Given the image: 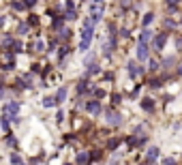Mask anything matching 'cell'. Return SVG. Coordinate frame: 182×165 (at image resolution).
<instances>
[{
  "instance_id": "1",
  "label": "cell",
  "mask_w": 182,
  "mask_h": 165,
  "mask_svg": "<svg viewBox=\"0 0 182 165\" xmlns=\"http://www.w3.org/2000/svg\"><path fill=\"white\" fill-rule=\"evenodd\" d=\"M92 35H94V22H92V17H90V19L84 22V30H82V43H79V49H82V52H88L90 41H92Z\"/></svg>"
},
{
  "instance_id": "2",
  "label": "cell",
  "mask_w": 182,
  "mask_h": 165,
  "mask_svg": "<svg viewBox=\"0 0 182 165\" xmlns=\"http://www.w3.org/2000/svg\"><path fill=\"white\" fill-rule=\"evenodd\" d=\"M105 118L109 120V124H122V114L114 112V109H107L105 112Z\"/></svg>"
},
{
  "instance_id": "3",
  "label": "cell",
  "mask_w": 182,
  "mask_h": 165,
  "mask_svg": "<svg viewBox=\"0 0 182 165\" xmlns=\"http://www.w3.org/2000/svg\"><path fill=\"white\" fill-rule=\"evenodd\" d=\"M142 73H144V69H142L135 60H131V62H129V75H131V77H139Z\"/></svg>"
},
{
  "instance_id": "4",
  "label": "cell",
  "mask_w": 182,
  "mask_h": 165,
  "mask_svg": "<svg viewBox=\"0 0 182 165\" xmlns=\"http://www.w3.org/2000/svg\"><path fill=\"white\" fill-rule=\"evenodd\" d=\"M86 112L92 114V116L101 114V103H99V101H90V103H86Z\"/></svg>"
},
{
  "instance_id": "5",
  "label": "cell",
  "mask_w": 182,
  "mask_h": 165,
  "mask_svg": "<svg viewBox=\"0 0 182 165\" xmlns=\"http://www.w3.org/2000/svg\"><path fill=\"white\" fill-rule=\"evenodd\" d=\"M103 11H105V7H103V4H97V2H94V7H92V22H94V24H97L99 19L103 17Z\"/></svg>"
},
{
  "instance_id": "6",
  "label": "cell",
  "mask_w": 182,
  "mask_h": 165,
  "mask_svg": "<svg viewBox=\"0 0 182 165\" xmlns=\"http://www.w3.org/2000/svg\"><path fill=\"white\" fill-rule=\"evenodd\" d=\"M17 112H19V103H17V101L4 105V114H13V118H15V116H17Z\"/></svg>"
},
{
  "instance_id": "7",
  "label": "cell",
  "mask_w": 182,
  "mask_h": 165,
  "mask_svg": "<svg viewBox=\"0 0 182 165\" xmlns=\"http://www.w3.org/2000/svg\"><path fill=\"white\" fill-rule=\"evenodd\" d=\"M165 43H167V35H165V32H161V35L154 36V47H157V49H163Z\"/></svg>"
},
{
  "instance_id": "8",
  "label": "cell",
  "mask_w": 182,
  "mask_h": 165,
  "mask_svg": "<svg viewBox=\"0 0 182 165\" xmlns=\"http://www.w3.org/2000/svg\"><path fill=\"white\" fill-rule=\"evenodd\" d=\"M148 58V43H139L137 45V60H146Z\"/></svg>"
},
{
  "instance_id": "9",
  "label": "cell",
  "mask_w": 182,
  "mask_h": 165,
  "mask_svg": "<svg viewBox=\"0 0 182 165\" xmlns=\"http://www.w3.org/2000/svg\"><path fill=\"white\" fill-rule=\"evenodd\" d=\"M157 159H158V148L152 146V148L148 150V163H152V161H157Z\"/></svg>"
},
{
  "instance_id": "10",
  "label": "cell",
  "mask_w": 182,
  "mask_h": 165,
  "mask_svg": "<svg viewBox=\"0 0 182 165\" xmlns=\"http://www.w3.org/2000/svg\"><path fill=\"white\" fill-rule=\"evenodd\" d=\"M142 107H144L146 112H154V101L152 99H144L142 101Z\"/></svg>"
},
{
  "instance_id": "11",
  "label": "cell",
  "mask_w": 182,
  "mask_h": 165,
  "mask_svg": "<svg viewBox=\"0 0 182 165\" xmlns=\"http://www.w3.org/2000/svg\"><path fill=\"white\" fill-rule=\"evenodd\" d=\"M90 159H92V157H90L88 152H79V154H77V163H79V165H86Z\"/></svg>"
},
{
  "instance_id": "12",
  "label": "cell",
  "mask_w": 182,
  "mask_h": 165,
  "mask_svg": "<svg viewBox=\"0 0 182 165\" xmlns=\"http://www.w3.org/2000/svg\"><path fill=\"white\" fill-rule=\"evenodd\" d=\"M64 99H67V88L62 86L60 90L56 92V101H58V103H64Z\"/></svg>"
},
{
  "instance_id": "13",
  "label": "cell",
  "mask_w": 182,
  "mask_h": 165,
  "mask_svg": "<svg viewBox=\"0 0 182 165\" xmlns=\"http://www.w3.org/2000/svg\"><path fill=\"white\" fill-rule=\"evenodd\" d=\"M150 39H152V32H150V30H144V32L139 35V43H148Z\"/></svg>"
},
{
  "instance_id": "14",
  "label": "cell",
  "mask_w": 182,
  "mask_h": 165,
  "mask_svg": "<svg viewBox=\"0 0 182 165\" xmlns=\"http://www.w3.org/2000/svg\"><path fill=\"white\" fill-rule=\"evenodd\" d=\"M43 105H45V107L58 105V101H56V96H45V99H43Z\"/></svg>"
},
{
  "instance_id": "15",
  "label": "cell",
  "mask_w": 182,
  "mask_h": 165,
  "mask_svg": "<svg viewBox=\"0 0 182 165\" xmlns=\"http://www.w3.org/2000/svg\"><path fill=\"white\" fill-rule=\"evenodd\" d=\"M152 19H154V13H146V15H144V19H142V24H144L146 28H148V26L152 24Z\"/></svg>"
},
{
  "instance_id": "16",
  "label": "cell",
  "mask_w": 182,
  "mask_h": 165,
  "mask_svg": "<svg viewBox=\"0 0 182 165\" xmlns=\"http://www.w3.org/2000/svg\"><path fill=\"white\" fill-rule=\"evenodd\" d=\"M99 71H101V69H99L97 64H90V67H88V71H86V77H90V75H97Z\"/></svg>"
},
{
  "instance_id": "17",
  "label": "cell",
  "mask_w": 182,
  "mask_h": 165,
  "mask_svg": "<svg viewBox=\"0 0 182 165\" xmlns=\"http://www.w3.org/2000/svg\"><path fill=\"white\" fill-rule=\"evenodd\" d=\"M62 24H64V17H56V19H54V24H51V28H54V30H60Z\"/></svg>"
},
{
  "instance_id": "18",
  "label": "cell",
  "mask_w": 182,
  "mask_h": 165,
  "mask_svg": "<svg viewBox=\"0 0 182 165\" xmlns=\"http://www.w3.org/2000/svg\"><path fill=\"white\" fill-rule=\"evenodd\" d=\"M11 7L15 9V11H24V9H28V7H26V2H19V0H15Z\"/></svg>"
},
{
  "instance_id": "19",
  "label": "cell",
  "mask_w": 182,
  "mask_h": 165,
  "mask_svg": "<svg viewBox=\"0 0 182 165\" xmlns=\"http://www.w3.org/2000/svg\"><path fill=\"white\" fill-rule=\"evenodd\" d=\"M28 28H30V24H19V26H17V35H26Z\"/></svg>"
},
{
  "instance_id": "20",
  "label": "cell",
  "mask_w": 182,
  "mask_h": 165,
  "mask_svg": "<svg viewBox=\"0 0 182 165\" xmlns=\"http://www.w3.org/2000/svg\"><path fill=\"white\" fill-rule=\"evenodd\" d=\"M118 144H120V137H114V140H109V141H107V148H109V150H114Z\"/></svg>"
},
{
  "instance_id": "21",
  "label": "cell",
  "mask_w": 182,
  "mask_h": 165,
  "mask_svg": "<svg viewBox=\"0 0 182 165\" xmlns=\"http://www.w3.org/2000/svg\"><path fill=\"white\" fill-rule=\"evenodd\" d=\"M77 90H79V92H86V90H90V88H88V80H82V82H79V86H77Z\"/></svg>"
},
{
  "instance_id": "22",
  "label": "cell",
  "mask_w": 182,
  "mask_h": 165,
  "mask_svg": "<svg viewBox=\"0 0 182 165\" xmlns=\"http://www.w3.org/2000/svg\"><path fill=\"white\" fill-rule=\"evenodd\" d=\"M2 45H4V47H13V45H15V41H13L11 36H4V39H2Z\"/></svg>"
},
{
  "instance_id": "23",
  "label": "cell",
  "mask_w": 182,
  "mask_h": 165,
  "mask_svg": "<svg viewBox=\"0 0 182 165\" xmlns=\"http://www.w3.org/2000/svg\"><path fill=\"white\" fill-rule=\"evenodd\" d=\"M22 49H24V45H22L19 41H15V45H13V54H22Z\"/></svg>"
},
{
  "instance_id": "24",
  "label": "cell",
  "mask_w": 182,
  "mask_h": 165,
  "mask_svg": "<svg viewBox=\"0 0 182 165\" xmlns=\"http://www.w3.org/2000/svg\"><path fill=\"white\" fill-rule=\"evenodd\" d=\"M2 131H4V133L9 131V116H7V114L2 116Z\"/></svg>"
},
{
  "instance_id": "25",
  "label": "cell",
  "mask_w": 182,
  "mask_h": 165,
  "mask_svg": "<svg viewBox=\"0 0 182 165\" xmlns=\"http://www.w3.org/2000/svg\"><path fill=\"white\" fill-rule=\"evenodd\" d=\"M32 49H36V52H43V49H45V43H43V41H36L35 45H32Z\"/></svg>"
},
{
  "instance_id": "26",
  "label": "cell",
  "mask_w": 182,
  "mask_h": 165,
  "mask_svg": "<svg viewBox=\"0 0 182 165\" xmlns=\"http://www.w3.org/2000/svg\"><path fill=\"white\" fill-rule=\"evenodd\" d=\"M64 19H77V13H75V11H67Z\"/></svg>"
},
{
  "instance_id": "27",
  "label": "cell",
  "mask_w": 182,
  "mask_h": 165,
  "mask_svg": "<svg viewBox=\"0 0 182 165\" xmlns=\"http://www.w3.org/2000/svg\"><path fill=\"white\" fill-rule=\"evenodd\" d=\"M111 103H114V105H118V103H120V94H118V92L111 94Z\"/></svg>"
},
{
  "instance_id": "28",
  "label": "cell",
  "mask_w": 182,
  "mask_h": 165,
  "mask_svg": "<svg viewBox=\"0 0 182 165\" xmlns=\"http://www.w3.org/2000/svg\"><path fill=\"white\" fill-rule=\"evenodd\" d=\"M64 7H67V11H75V4H73V0H67V2H64Z\"/></svg>"
},
{
  "instance_id": "29",
  "label": "cell",
  "mask_w": 182,
  "mask_h": 165,
  "mask_svg": "<svg viewBox=\"0 0 182 165\" xmlns=\"http://www.w3.org/2000/svg\"><path fill=\"white\" fill-rule=\"evenodd\" d=\"M28 24H30V26H36V24H39V17H36V15H30Z\"/></svg>"
},
{
  "instance_id": "30",
  "label": "cell",
  "mask_w": 182,
  "mask_h": 165,
  "mask_svg": "<svg viewBox=\"0 0 182 165\" xmlns=\"http://www.w3.org/2000/svg\"><path fill=\"white\" fill-rule=\"evenodd\" d=\"M90 157H92V161H99V159H101V150H94V152H90Z\"/></svg>"
},
{
  "instance_id": "31",
  "label": "cell",
  "mask_w": 182,
  "mask_h": 165,
  "mask_svg": "<svg viewBox=\"0 0 182 165\" xmlns=\"http://www.w3.org/2000/svg\"><path fill=\"white\" fill-rule=\"evenodd\" d=\"M11 163L13 165H19V163H22V159H19L17 154H13V157H11Z\"/></svg>"
},
{
  "instance_id": "32",
  "label": "cell",
  "mask_w": 182,
  "mask_h": 165,
  "mask_svg": "<svg viewBox=\"0 0 182 165\" xmlns=\"http://www.w3.org/2000/svg\"><path fill=\"white\" fill-rule=\"evenodd\" d=\"M62 120H64V112H58V114H56V122H62Z\"/></svg>"
},
{
  "instance_id": "33",
  "label": "cell",
  "mask_w": 182,
  "mask_h": 165,
  "mask_svg": "<svg viewBox=\"0 0 182 165\" xmlns=\"http://www.w3.org/2000/svg\"><path fill=\"white\" fill-rule=\"evenodd\" d=\"M7 144H9V146H15V144H17V141H15V137H13V135H9V137H7Z\"/></svg>"
},
{
  "instance_id": "34",
  "label": "cell",
  "mask_w": 182,
  "mask_h": 165,
  "mask_svg": "<svg viewBox=\"0 0 182 165\" xmlns=\"http://www.w3.org/2000/svg\"><path fill=\"white\" fill-rule=\"evenodd\" d=\"M178 2H180V0H167V7H169V9H176Z\"/></svg>"
},
{
  "instance_id": "35",
  "label": "cell",
  "mask_w": 182,
  "mask_h": 165,
  "mask_svg": "<svg viewBox=\"0 0 182 165\" xmlns=\"http://www.w3.org/2000/svg\"><path fill=\"white\" fill-rule=\"evenodd\" d=\"M150 86H152V88H158V86H161V80H158V77H157V80H152Z\"/></svg>"
},
{
  "instance_id": "36",
  "label": "cell",
  "mask_w": 182,
  "mask_h": 165,
  "mask_svg": "<svg viewBox=\"0 0 182 165\" xmlns=\"http://www.w3.org/2000/svg\"><path fill=\"white\" fill-rule=\"evenodd\" d=\"M163 64H165V67H171V64H174V58H165V62H163Z\"/></svg>"
},
{
  "instance_id": "37",
  "label": "cell",
  "mask_w": 182,
  "mask_h": 165,
  "mask_svg": "<svg viewBox=\"0 0 182 165\" xmlns=\"http://www.w3.org/2000/svg\"><path fill=\"white\" fill-rule=\"evenodd\" d=\"M163 165H176V161H174V159H165V161H163Z\"/></svg>"
},
{
  "instance_id": "38",
  "label": "cell",
  "mask_w": 182,
  "mask_h": 165,
  "mask_svg": "<svg viewBox=\"0 0 182 165\" xmlns=\"http://www.w3.org/2000/svg\"><path fill=\"white\" fill-rule=\"evenodd\" d=\"M150 69L157 71V69H158V62H154V60H152V62H150Z\"/></svg>"
},
{
  "instance_id": "39",
  "label": "cell",
  "mask_w": 182,
  "mask_h": 165,
  "mask_svg": "<svg viewBox=\"0 0 182 165\" xmlns=\"http://www.w3.org/2000/svg\"><path fill=\"white\" fill-rule=\"evenodd\" d=\"M165 26H167V28H174V26H176V24L171 22V19H165Z\"/></svg>"
},
{
  "instance_id": "40",
  "label": "cell",
  "mask_w": 182,
  "mask_h": 165,
  "mask_svg": "<svg viewBox=\"0 0 182 165\" xmlns=\"http://www.w3.org/2000/svg\"><path fill=\"white\" fill-rule=\"evenodd\" d=\"M36 4V0H26V7H35Z\"/></svg>"
},
{
  "instance_id": "41",
  "label": "cell",
  "mask_w": 182,
  "mask_h": 165,
  "mask_svg": "<svg viewBox=\"0 0 182 165\" xmlns=\"http://www.w3.org/2000/svg\"><path fill=\"white\" fill-rule=\"evenodd\" d=\"M94 2H97V4H103V0H94Z\"/></svg>"
},
{
  "instance_id": "42",
  "label": "cell",
  "mask_w": 182,
  "mask_h": 165,
  "mask_svg": "<svg viewBox=\"0 0 182 165\" xmlns=\"http://www.w3.org/2000/svg\"><path fill=\"white\" fill-rule=\"evenodd\" d=\"M67 165H69V163H67Z\"/></svg>"
},
{
  "instance_id": "43",
  "label": "cell",
  "mask_w": 182,
  "mask_h": 165,
  "mask_svg": "<svg viewBox=\"0 0 182 165\" xmlns=\"http://www.w3.org/2000/svg\"><path fill=\"white\" fill-rule=\"evenodd\" d=\"M144 165H146V163H144Z\"/></svg>"
}]
</instances>
